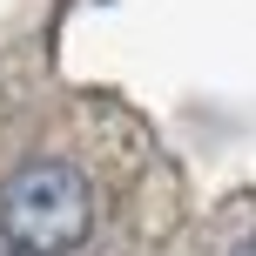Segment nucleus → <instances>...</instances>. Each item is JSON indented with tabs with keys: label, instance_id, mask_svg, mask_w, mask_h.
<instances>
[{
	"label": "nucleus",
	"instance_id": "1",
	"mask_svg": "<svg viewBox=\"0 0 256 256\" xmlns=\"http://www.w3.org/2000/svg\"><path fill=\"white\" fill-rule=\"evenodd\" d=\"M94 230V189L74 162H27L0 189V236L20 256H68Z\"/></svg>",
	"mask_w": 256,
	"mask_h": 256
},
{
	"label": "nucleus",
	"instance_id": "2",
	"mask_svg": "<svg viewBox=\"0 0 256 256\" xmlns=\"http://www.w3.org/2000/svg\"><path fill=\"white\" fill-rule=\"evenodd\" d=\"M236 256H256V236H250V243H243V250H236Z\"/></svg>",
	"mask_w": 256,
	"mask_h": 256
}]
</instances>
